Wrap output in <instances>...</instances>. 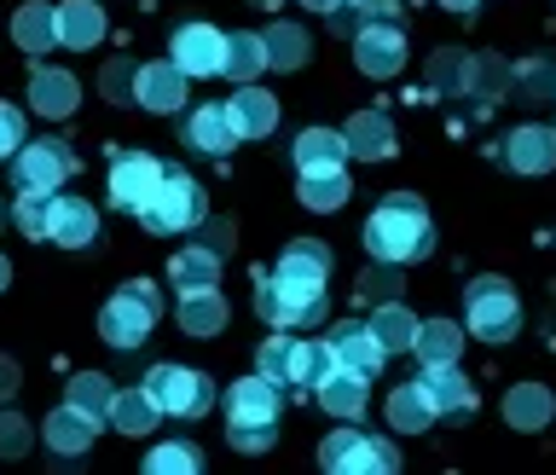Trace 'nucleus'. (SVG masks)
I'll return each mask as SVG.
<instances>
[{
	"label": "nucleus",
	"instance_id": "obj_1",
	"mask_svg": "<svg viewBox=\"0 0 556 475\" xmlns=\"http://www.w3.org/2000/svg\"><path fill=\"white\" fill-rule=\"evenodd\" d=\"M434 243V226H429V209L412 198V191H394V198H382L371 209V221H365V250L371 261H424Z\"/></svg>",
	"mask_w": 556,
	"mask_h": 475
},
{
	"label": "nucleus",
	"instance_id": "obj_2",
	"mask_svg": "<svg viewBox=\"0 0 556 475\" xmlns=\"http://www.w3.org/2000/svg\"><path fill=\"white\" fill-rule=\"evenodd\" d=\"M156 320H163V302H156V290L139 278V285H122L111 302L99 308V337L111 348H139L151 337Z\"/></svg>",
	"mask_w": 556,
	"mask_h": 475
},
{
	"label": "nucleus",
	"instance_id": "obj_3",
	"mask_svg": "<svg viewBox=\"0 0 556 475\" xmlns=\"http://www.w3.org/2000/svg\"><path fill=\"white\" fill-rule=\"evenodd\" d=\"M464 325H469V337H481V342H510L516 330H521V308H516V290L504 285V278H476V285L464 290Z\"/></svg>",
	"mask_w": 556,
	"mask_h": 475
},
{
	"label": "nucleus",
	"instance_id": "obj_4",
	"mask_svg": "<svg viewBox=\"0 0 556 475\" xmlns=\"http://www.w3.org/2000/svg\"><path fill=\"white\" fill-rule=\"evenodd\" d=\"M139 221H146L151 233H186V226L203 221V186L191 180L186 168H163V186H156V198L139 209Z\"/></svg>",
	"mask_w": 556,
	"mask_h": 475
},
{
	"label": "nucleus",
	"instance_id": "obj_5",
	"mask_svg": "<svg viewBox=\"0 0 556 475\" xmlns=\"http://www.w3.org/2000/svg\"><path fill=\"white\" fill-rule=\"evenodd\" d=\"M319 459H325V470H337V475H394V470H400V452H394L389 441L359 435V429L325 435Z\"/></svg>",
	"mask_w": 556,
	"mask_h": 475
},
{
	"label": "nucleus",
	"instance_id": "obj_6",
	"mask_svg": "<svg viewBox=\"0 0 556 475\" xmlns=\"http://www.w3.org/2000/svg\"><path fill=\"white\" fill-rule=\"evenodd\" d=\"M146 389H151V400H156L168 417H203L208 407H215L208 377H203V372H186V365H151Z\"/></svg>",
	"mask_w": 556,
	"mask_h": 475
},
{
	"label": "nucleus",
	"instance_id": "obj_7",
	"mask_svg": "<svg viewBox=\"0 0 556 475\" xmlns=\"http://www.w3.org/2000/svg\"><path fill=\"white\" fill-rule=\"evenodd\" d=\"M70 174H76V151L64 139H35V146H17L12 180L17 191H59Z\"/></svg>",
	"mask_w": 556,
	"mask_h": 475
},
{
	"label": "nucleus",
	"instance_id": "obj_8",
	"mask_svg": "<svg viewBox=\"0 0 556 475\" xmlns=\"http://www.w3.org/2000/svg\"><path fill=\"white\" fill-rule=\"evenodd\" d=\"M156 186H163V163L151 151H122L111 163V203L128 209V215H139L156 198Z\"/></svg>",
	"mask_w": 556,
	"mask_h": 475
},
{
	"label": "nucleus",
	"instance_id": "obj_9",
	"mask_svg": "<svg viewBox=\"0 0 556 475\" xmlns=\"http://www.w3.org/2000/svg\"><path fill=\"white\" fill-rule=\"evenodd\" d=\"M255 313L273 330H313L325 320V296H295V290L278 285V278H267V285L255 290Z\"/></svg>",
	"mask_w": 556,
	"mask_h": 475
},
{
	"label": "nucleus",
	"instance_id": "obj_10",
	"mask_svg": "<svg viewBox=\"0 0 556 475\" xmlns=\"http://www.w3.org/2000/svg\"><path fill=\"white\" fill-rule=\"evenodd\" d=\"M354 64L377 82L400 76V70H406V29L400 24H365L354 35Z\"/></svg>",
	"mask_w": 556,
	"mask_h": 475
},
{
	"label": "nucleus",
	"instance_id": "obj_11",
	"mask_svg": "<svg viewBox=\"0 0 556 475\" xmlns=\"http://www.w3.org/2000/svg\"><path fill=\"white\" fill-rule=\"evenodd\" d=\"M168 59L186 70V76H220L226 64V35L215 24H180L168 41Z\"/></svg>",
	"mask_w": 556,
	"mask_h": 475
},
{
	"label": "nucleus",
	"instance_id": "obj_12",
	"mask_svg": "<svg viewBox=\"0 0 556 475\" xmlns=\"http://www.w3.org/2000/svg\"><path fill=\"white\" fill-rule=\"evenodd\" d=\"M273 278H278L285 290H295V296H325V278H330V250H325V243H313V238H295L290 250L278 255Z\"/></svg>",
	"mask_w": 556,
	"mask_h": 475
},
{
	"label": "nucleus",
	"instance_id": "obj_13",
	"mask_svg": "<svg viewBox=\"0 0 556 475\" xmlns=\"http://www.w3.org/2000/svg\"><path fill=\"white\" fill-rule=\"evenodd\" d=\"M186 82H191V76H186L174 59L139 64V70H134V104H139V111L168 116V111H180V104H186Z\"/></svg>",
	"mask_w": 556,
	"mask_h": 475
},
{
	"label": "nucleus",
	"instance_id": "obj_14",
	"mask_svg": "<svg viewBox=\"0 0 556 475\" xmlns=\"http://www.w3.org/2000/svg\"><path fill=\"white\" fill-rule=\"evenodd\" d=\"M325 342H330V354H337V365H348V372H359V377H377L382 360H389L382 337H377L371 325H359V320H342Z\"/></svg>",
	"mask_w": 556,
	"mask_h": 475
},
{
	"label": "nucleus",
	"instance_id": "obj_15",
	"mask_svg": "<svg viewBox=\"0 0 556 475\" xmlns=\"http://www.w3.org/2000/svg\"><path fill=\"white\" fill-rule=\"evenodd\" d=\"M504 168H516V174H551L556 168V128H539V122L516 128L510 139H504Z\"/></svg>",
	"mask_w": 556,
	"mask_h": 475
},
{
	"label": "nucleus",
	"instance_id": "obj_16",
	"mask_svg": "<svg viewBox=\"0 0 556 475\" xmlns=\"http://www.w3.org/2000/svg\"><path fill=\"white\" fill-rule=\"evenodd\" d=\"M226 111H232L238 139H267L278 128V99L267 93V87H255V82H243L238 93L226 99Z\"/></svg>",
	"mask_w": 556,
	"mask_h": 475
},
{
	"label": "nucleus",
	"instance_id": "obj_17",
	"mask_svg": "<svg viewBox=\"0 0 556 475\" xmlns=\"http://www.w3.org/2000/svg\"><path fill=\"white\" fill-rule=\"evenodd\" d=\"M267 417H278V383L273 377H243L226 389V424H267Z\"/></svg>",
	"mask_w": 556,
	"mask_h": 475
},
{
	"label": "nucleus",
	"instance_id": "obj_18",
	"mask_svg": "<svg viewBox=\"0 0 556 475\" xmlns=\"http://www.w3.org/2000/svg\"><path fill=\"white\" fill-rule=\"evenodd\" d=\"M186 146L203 151V157H226L238 146V128H232V111L226 104H198L186 116Z\"/></svg>",
	"mask_w": 556,
	"mask_h": 475
},
{
	"label": "nucleus",
	"instance_id": "obj_19",
	"mask_svg": "<svg viewBox=\"0 0 556 475\" xmlns=\"http://www.w3.org/2000/svg\"><path fill=\"white\" fill-rule=\"evenodd\" d=\"M12 41L29 52V59H47V47H59V7L47 0H29V7L12 12Z\"/></svg>",
	"mask_w": 556,
	"mask_h": 475
},
{
	"label": "nucleus",
	"instance_id": "obj_20",
	"mask_svg": "<svg viewBox=\"0 0 556 475\" xmlns=\"http://www.w3.org/2000/svg\"><path fill=\"white\" fill-rule=\"evenodd\" d=\"M41 435H47V447H52V452H64V459H76V452H87V447H93V435H99V417H87V412H76V407L64 400L59 412H47Z\"/></svg>",
	"mask_w": 556,
	"mask_h": 475
},
{
	"label": "nucleus",
	"instance_id": "obj_21",
	"mask_svg": "<svg viewBox=\"0 0 556 475\" xmlns=\"http://www.w3.org/2000/svg\"><path fill=\"white\" fill-rule=\"evenodd\" d=\"M81 104V82L70 70H35L29 76V111L41 116H70Z\"/></svg>",
	"mask_w": 556,
	"mask_h": 475
},
{
	"label": "nucleus",
	"instance_id": "obj_22",
	"mask_svg": "<svg viewBox=\"0 0 556 475\" xmlns=\"http://www.w3.org/2000/svg\"><path fill=\"white\" fill-rule=\"evenodd\" d=\"M99 238V215L87 198H59V209H52V238L59 250H87V243Z\"/></svg>",
	"mask_w": 556,
	"mask_h": 475
},
{
	"label": "nucleus",
	"instance_id": "obj_23",
	"mask_svg": "<svg viewBox=\"0 0 556 475\" xmlns=\"http://www.w3.org/2000/svg\"><path fill=\"white\" fill-rule=\"evenodd\" d=\"M295 168L302 174H319V168H342L348 163V134L337 128H302L295 134Z\"/></svg>",
	"mask_w": 556,
	"mask_h": 475
},
{
	"label": "nucleus",
	"instance_id": "obj_24",
	"mask_svg": "<svg viewBox=\"0 0 556 475\" xmlns=\"http://www.w3.org/2000/svg\"><path fill=\"white\" fill-rule=\"evenodd\" d=\"M180 330L186 337H220L226 330V296L208 290H180Z\"/></svg>",
	"mask_w": 556,
	"mask_h": 475
},
{
	"label": "nucleus",
	"instance_id": "obj_25",
	"mask_svg": "<svg viewBox=\"0 0 556 475\" xmlns=\"http://www.w3.org/2000/svg\"><path fill=\"white\" fill-rule=\"evenodd\" d=\"M319 407L330 412V417H359L365 412V395H371V377H359V372H348V365H337L319 389Z\"/></svg>",
	"mask_w": 556,
	"mask_h": 475
},
{
	"label": "nucleus",
	"instance_id": "obj_26",
	"mask_svg": "<svg viewBox=\"0 0 556 475\" xmlns=\"http://www.w3.org/2000/svg\"><path fill=\"white\" fill-rule=\"evenodd\" d=\"M99 35H104V12L93 7V0H64V7H59V47L93 52Z\"/></svg>",
	"mask_w": 556,
	"mask_h": 475
},
{
	"label": "nucleus",
	"instance_id": "obj_27",
	"mask_svg": "<svg viewBox=\"0 0 556 475\" xmlns=\"http://www.w3.org/2000/svg\"><path fill=\"white\" fill-rule=\"evenodd\" d=\"M417 383H424V395H429V407L434 412H464L469 400V383H464V372H458V360H441V365H424L417 372Z\"/></svg>",
	"mask_w": 556,
	"mask_h": 475
},
{
	"label": "nucleus",
	"instance_id": "obj_28",
	"mask_svg": "<svg viewBox=\"0 0 556 475\" xmlns=\"http://www.w3.org/2000/svg\"><path fill=\"white\" fill-rule=\"evenodd\" d=\"M342 134H348V157H365V163L394 157V122L382 116V111H359Z\"/></svg>",
	"mask_w": 556,
	"mask_h": 475
},
{
	"label": "nucleus",
	"instance_id": "obj_29",
	"mask_svg": "<svg viewBox=\"0 0 556 475\" xmlns=\"http://www.w3.org/2000/svg\"><path fill=\"white\" fill-rule=\"evenodd\" d=\"M261 70H273V64H267V35H255V29L226 35V64H220V76H232V82L243 87V82H255Z\"/></svg>",
	"mask_w": 556,
	"mask_h": 475
},
{
	"label": "nucleus",
	"instance_id": "obj_30",
	"mask_svg": "<svg viewBox=\"0 0 556 475\" xmlns=\"http://www.w3.org/2000/svg\"><path fill=\"white\" fill-rule=\"evenodd\" d=\"M434 417H441V412L429 407V395H424V383H417V377L400 383V389L389 395V429H400V435H424Z\"/></svg>",
	"mask_w": 556,
	"mask_h": 475
},
{
	"label": "nucleus",
	"instance_id": "obj_31",
	"mask_svg": "<svg viewBox=\"0 0 556 475\" xmlns=\"http://www.w3.org/2000/svg\"><path fill=\"white\" fill-rule=\"evenodd\" d=\"M156 417H163V407L151 400V389L139 383V389H116V400H111V424L122 429V435H151L156 429Z\"/></svg>",
	"mask_w": 556,
	"mask_h": 475
},
{
	"label": "nucleus",
	"instance_id": "obj_32",
	"mask_svg": "<svg viewBox=\"0 0 556 475\" xmlns=\"http://www.w3.org/2000/svg\"><path fill=\"white\" fill-rule=\"evenodd\" d=\"M551 412H556V400H551L545 383H516L510 400H504V417H510V429H528V435L545 429Z\"/></svg>",
	"mask_w": 556,
	"mask_h": 475
},
{
	"label": "nucleus",
	"instance_id": "obj_33",
	"mask_svg": "<svg viewBox=\"0 0 556 475\" xmlns=\"http://www.w3.org/2000/svg\"><path fill=\"white\" fill-rule=\"evenodd\" d=\"M168 278L180 290H208L220 285V250H208V243H191V250H180L168 261Z\"/></svg>",
	"mask_w": 556,
	"mask_h": 475
},
{
	"label": "nucleus",
	"instance_id": "obj_34",
	"mask_svg": "<svg viewBox=\"0 0 556 475\" xmlns=\"http://www.w3.org/2000/svg\"><path fill=\"white\" fill-rule=\"evenodd\" d=\"M348 174L342 168H319V174H302V186H295V198H302V209H313V215H330V209L348 203Z\"/></svg>",
	"mask_w": 556,
	"mask_h": 475
},
{
	"label": "nucleus",
	"instance_id": "obj_35",
	"mask_svg": "<svg viewBox=\"0 0 556 475\" xmlns=\"http://www.w3.org/2000/svg\"><path fill=\"white\" fill-rule=\"evenodd\" d=\"M412 348H417V360H424V365L458 360L464 354V330L452 320H424V325H417V337H412Z\"/></svg>",
	"mask_w": 556,
	"mask_h": 475
},
{
	"label": "nucleus",
	"instance_id": "obj_36",
	"mask_svg": "<svg viewBox=\"0 0 556 475\" xmlns=\"http://www.w3.org/2000/svg\"><path fill=\"white\" fill-rule=\"evenodd\" d=\"M52 209H59V198H52V191H17L12 226H17L24 238H35V243H47V238H52Z\"/></svg>",
	"mask_w": 556,
	"mask_h": 475
},
{
	"label": "nucleus",
	"instance_id": "obj_37",
	"mask_svg": "<svg viewBox=\"0 0 556 475\" xmlns=\"http://www.w3.org/2000/svg\"><path fill=\"white\" fill-rule=\"evenodd\" d=\"M64 400L76 412H87V417H111V400H116V389H111V377H99V372H76L70 377V389H64Z\"/></svg>",
	"mask_w": 556,
	"mask_h": 475
},
{
	"label": "nucleus",
	"instance_id": "obj_38",
	"mask_svg": "<svg viewBox=\"0 0 556 475\" xmlns=\"http://www.w3.org/2000/svg\"><path fill=\"white\" fill-rule=\"evenodd\" d=\"M330 372H337L330 342H295V377H290V389H319Z\"/></svg>",
	"mask_w": 556,
	"mask_h": 475
},
{
	"label": "nucleus",
	"instance_id": "obj_39",
	"mask_svg": "<svg viewBox=\"0 0 556 475\" xmlns=\"http://www.w3.org/2000/svg\"><path fill=\"white\" fill-rule=\"evenodd\" d=\"M371 330L382 337V348H389V354H400V348H412V337H417V320L400 302H382L377 313H371Z\"/></svg>",
	"mask_w": 556,
	"mask_h": 475
},
{
	"label": "nucleus",
	"instance_id": "obj_40",
	"mask_svg": "<svg viewBox=\"0 0 556 475\" xmlns=\"http://www.w3.org/2000/svg\"><path fill=\"white\" fill-rule=\"evenodd\" d=\"M198 470H203V452L191 441H163L146 459V475H198Z\"/></svg>",
	"mask_w": 556,
	"mask_h": 475
},
{
	"label": "nucleus",
	"instance_id": "obj_41",
	"mask_svg": "<svg viewBox=\"0 0 556 475\" xmlns=\"http://www.w3.org/2000/svg\"><path fill=\"white\" fill-rule=\"evenodd\" d=\"M267 64H273V70L307 64V35L295 29V24H273V29H267Z\"/></svg>",
	"mask_w": 556,
	"mask_h": 475
},
{
	"label": "nucleus",
	"instance_id": "obj_42",
	"mask_svg": "<svg viewBox=\"0 0 556 475\" xmlns=\"http://www.w3.org/2000/svg\"><path fill=\"white\" fill-rule=\"evenodd\" d=\"M295 342H302V337H267V342H261V354H255L261 377H273L278 389L295 377Z\"/></svg>",
	"mask_w": 556,
	"mask_h": 475
},
{
	"label": "nucleus",
	"instance_id": "obj_43",
	"mask_svg": "<svg viewBox=\"0 0 556 475\" xmlns=\"http://www.w3.org/2000/svg\"><path fill=\"white\" fill-rule=\"evenodd\" d=\"M226 441H232V452H267L278 441V417H267V424H226Z\"/></svg>",
	"mask_w": 556,
	"mask_h": 475
},
{
	"label": "nucleus",
	"instance_id": "obj_44",
	"mask_svg": "<svg viewBox=\"0 0 556 475\" xmlns=\"http://www.w3.org/2000/svg\"><path fill=\"white\" fill-rule=\"evenodd\" d=\"M469 76H476V59H464V52H434V82L441 87H464L469 93Z\"/></svg>",
	"mask_w": 556,
	"mask_h": 475
},
{
	"label": "nucleus",
	"instance_id": "obj_45",
	"mask_svg": "<svg viewBox=\"0 0 556 475\" xmlns=\"http://www.w3.org/2000/svg\"><path fill=\"white\" fill-rule=\"evenodd\" d=\"M394 290H400L394 261H382V267H371V273L359 278V296H365V302H371V296H377V302H394Z\"/></svg>",
	"mask_w": 556,
	"mask_h": 475
},
{
	"label": "nucleus",
	"instance_id": "obj_46",
	"mask_svg": "<svg viewBox=\"0 0 556 475\" xmlns=\"http://www.w3.org/2000/svg\"><path fill=\"white\" fill-rule=\"evenodd\" d=\"M17 452H29V424L0 412V459H17Z\"/></svg>",
	"mask_w": 556,
	"mask_h": 475
},
{
	"label": "nucleus",
	"instance_id": "obj_47",
	"mask_svg": "<svg viewBox=\"0 0 556 475\" xmlns=\"http://www.w3.org/2000/svg\"><path fill=\"white\" fill-rule=\"evenodd\" d=\"M17 146H24V111L0 104V157H17Z\"/></svg>",
	"mask_w": 556,
	"mask_h": 475
},
{
	"label": "nucleus",
	"instance_id": "obj_48",
	"mask_svg": "<svg viewBox=\"0 0 556 475\" xmlns=\"http://www.w3.org/2000/svg\"><path fill=\"white\" fill-rule=\"evenodd\" d=\"M521 87H528V93H556L545 59H528V64H521Z\"/></svg>",
	"mask_w": 556,
	"mask_h": 475
},
{
	"label": "nucleus",
	"instance_id": "obj_49",
	"mask_svg": "<svg viewBox=\"0 0 556 475\" xmlns=\"http://www.w3.org/2000/svg\"><path fill=\"white\" fill-rule=\"evenodd\" d=\"M104 93H111V99H134V70L111 64V70H104Z\"/></svg>",
	"mask_w": 556,
	"mask_h": 475
},
{
	"label": "nucleus",
	"instance_id": "obj_50",
	"mask_svg": "<svg viewBox=\"0 0 556 475\" xmlns=\"http://www.w3.org/2000/svg\"><path fill=\"white\" fill-rule=\"evenodd\" d=\"M7 395H17V365L0 360V400H7Z\"/></svg>",
	"mask_w": 556,
	"mask_h": 475
},
{
	"label": "nucleus",
	"instance_id": "obj_51",
	"mask_svg": "<svg viewBox=\"0 0 556 475\" xmlns=\"http://www.w3.org/2000/svg\"><path fill=\"white\" fill-rule=\"evenodd\" d=\"M441 7H446L452 17H476V7H481V0H441Z\"/></svg>",
	"mask_w": 556,
	"mask_h": 475
},
{
	"label": "nucleus",
	"instance_id": "obj_52",
	"mask_svg": "<svg viewBox=\"0 0 556 475\" xmlns=\"http://www.w3.org/2000/svg\"><path fill=\"white\" fill-rule=\"evenodd\" d=\"M302 7H307V12H325V17H330V12L342 7V0H302Z\"/></svg>",
	"mask_w": 556,
	"mask_h": 475
},
{
	"label": "nucleus",
	"instance_id": "obj_53",
	"mask_svg": "<svg viewBox=\"0 0 556 475\" xmlns=\"http://www.w3.org/2000/svg\"><path fill=\"white\" fill-rule=\"evenodd\" d=\"M7 285H12V261L0 255V290H7Z\"/></svg>",
	"mask_w": 556,
	"mask_h": 475
},
{
	"label": "nucleus",
	"instance_id": "obj_54",
	"mask_svg": "<svg viewBox=\"0 0 556 475\" xmlns=\"http://www.w3.org/2000/svg\"><path fill=\"white\" fill-rule=\"evenodd\" d=\"M255 7H278V0H255Z\"/></svg>",
	"mask_w": 556,
	"mask_h": 475
},
{
	"label": "nucleus",
	"instance_id": "obj_55",
	"mask_svg": "<svg viewBox=\"0 0 556 475\" xmlns=\"http://www.w3.org/2000/svg\"><path fill=\"white\" fill-rule=\"evenodd\" d=\"M0 221H7V209H0Z\"/></svg>",
	"mask_w": 556,
	"mask_h": 475
}]
</instances>
